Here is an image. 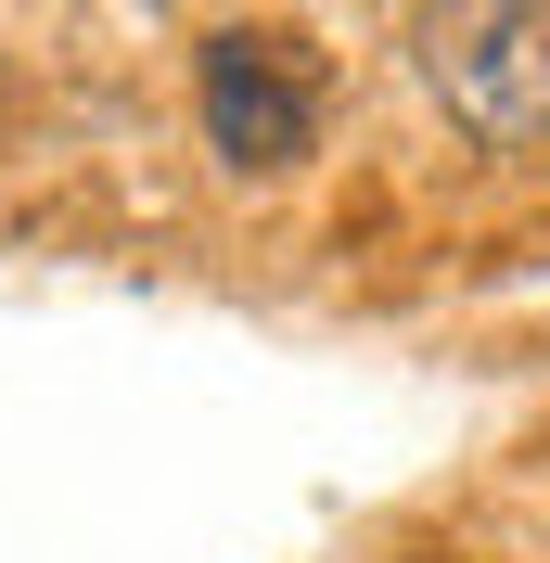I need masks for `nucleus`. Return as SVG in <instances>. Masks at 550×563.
Wrapping results in <instances>:
<instances>
[{"label": "nucleus", "mask_w": 550, "mask_h": 563, "mask_svg": "<svg viewBox=\"0 0 550 563\" xmlns=\"http://www.w3.org/2000/svg\"><path fill=\"white\" fill-rule=\"evenodd\" d=\"M422 90L474 154L550 141V0H436L422 13Z\"/></svg>", "instance_id": "f257e3e1"}, {"label": "nucleus", "mask_w": 550, "mask_h": 563, "mask_svg": "<svg viewBox=\"0 0 550 563\" xmlns=\"http://www.w3.org/2000/svg\"><path fill=\"white\" fill-rule=\"evenodd\" d=\"M320 103H333V77L295 26H218L193 65V115L231 179H295L320 154Z\"/></svg>", "instance_id": "f03ea898"}]
</instances>
